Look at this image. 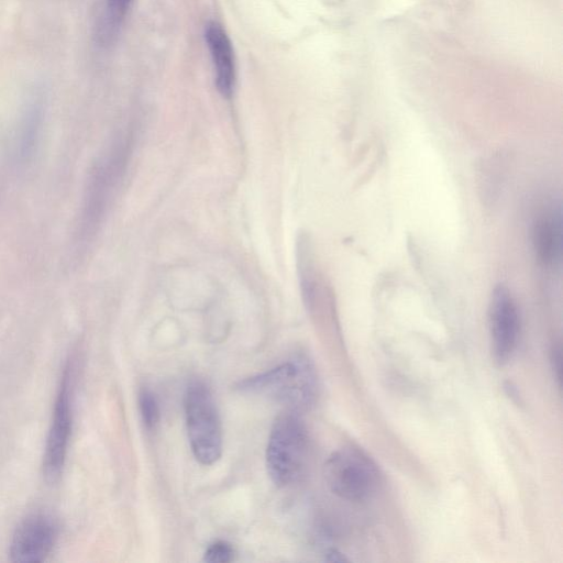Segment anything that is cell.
<instances>
[{"label":"cell","mask_w":563,"mask_h":563,"mask_svg":"<svg viewBox=\"0 0 563 563\" xmlns=\"http://www.w3.org/2000/svg\"><path fill=\"white\" fill-rule=\"evenodd\" d=\"M74 369V362L68 361L63 372L46 440L43 473L49 483H56L59 479L66 462L73 424Z\"/></svg>","instance_id":"5"},{"label":"cell","mask_w":563,"mask_h":563,"mask_svg":"<svg viewBox=\"0 0 563 563\" xmlns=\"http://www.w3.org/2000/svg\"><path fill=\"white\" fill-rule=\"evenodd\" d=\"M185 412L194 456L203 465L213 464L222 453V427L212 394L202 382L188 386Z\"/></svg>","instance_id":"3"},{"label":"cell","mask_w":563,"mask_h":563,"mask_svg":"<svg viewBox=\"0 0 563 563\" xmlns=\"http://www.w3.org/2000/svg\"><path fill=\"white\" fill-rule=\"evenodd\" d=\"M533 246L537 258L544 266H552L561 252L560 220L555 214H540L533 225Z\"/></svg>","instance_id":"11"},{"label":"cell","mask_w":563,"mask_h":563,"mask_svg":"<svg viewBox=\"0 0 563 563\" xmlns=\"http://www.w3.org/2000/svg\"><path fill=\"white\" fill-rule=\"evenodd\" d=\"M309 452V438L301 419L285 412L274 422L266 448V467L278 486L296 482L303 473Z\"/></svg>","instance_id":"1"},{"label":"cell","mask_w":563,"mask_h":563,"mask_svg":"<svg viewBox=\"0 0 563 563\" xmlns=\"http://www.w3.org/2000/svg\"><path fill=\"white\" fill-rule=\"evenodd\" d=\"M58 537V523L47 512L29 515L15 529L10 543V560L18 563L42 562Z\"/></svg>","instance_id":"8"},{"label":"cell","mask_w":563,"mask_h":563,"mask_svg":"<svg viewBox=\"0 0 563 563\" xmlns=\"http://www.w3.org/2000/svg\"><path fill=\"white\" fill-rule=\"evenodd\" d=\"M240 389L246 391H263L289 402L296 408L311 406L317 397V377L310 362L305 357L250 377L240 384Z\"/></svg>","instance_id":"4"},{"label":"cell","mask_w":563,"mask_h":563,"mask_svg":"<svg viewBox=\"0 0 563 563\" xmlns=\"http://www.w3.org/2000/svg\"><path fill=\"white\" fill-rule=\"evenodd\" d=\"M140 412L146 429L152 430L159 421V407L155 395L143 389L139 396Z\"/></svg>","instance_id":"13"},{"label":"cell","mask_w":563,"mask_h":563,"mask_svg":"<svg viewBox=\"0 0 563 563\" xmlns=\"http://www.w3.org/2000/svg\"><path fill=\"white\" fill-rule=\"evenodd\" d=\"M43 101L42 95L33 93L24 103L14 125L11 152L18 165L29 163L36 152L44 118Z\"/></svg>","instance_id":"9"},{"label":"cell","mask_w":563,"mask_h":563,"mask_svg":"<svg viewBox=\"0 0 563 563\" xmlns=\"http://www.w3.org/2000/svg\"><path fill=\"white\" fill-rule=\"evenodd\" d=\"M203 36L214 69L216 87L221 96L230 98L236 80L235 57L231 40L218 21H209L206 24Z\"/></svg>","instance_id":"10"},{"label":"cell","mask_w":563,"mask_h":563,"mask_svg":"<svg viewBox=\"0 0 563 563\" xmlns=\"http://www.w3.org/2000/svg\"><path fill=\"white\" fill-rule=\"evenodd\" d=\"M234 550L228 542L217 541L210 544L203 555V560L210 563H228L233 560Z\"/></svg>","instance_id":"14"},{"label":"cell","mask_w":563,"mask_h":563,"mask_svg":"<svg viewBox=\"0 0 563 563\" xmlns=\"http://www.w3.org/2000/svg\"><path fill=\"white\" fill-rule=\"evenodd\" d=\"M323 477L334 495L353 503L372 498L382 481L376 463L352 445L340 448L328 457Z\"/></svg>","instance_id":"2"},{"label":"cell","mask_w":563,"mask_h":563,"mask_svg":"<svg viewBox=\"0 0 563 563\" xmlns=\"http://www.w3.org/2000/svg\"><path fill=\"white\" fill-rule=\"evenodd\" d=\"M488 325L493 358L497 365L504 366L511 360L518 345L520 314L510 290L503 284L492 292Z\"/></svg>","instance_id":"6"},{"label":"cell","mask_w":563,"mask_h":563,"mask_svg":"<svg viewBox=\"0 0 563 563\" xmlns=\"http://www.w3.org/2000/svg\"><path fill=\"white\" fill-rule=\"evenodd\" d=\"M132 2L133 0H104L95 31L100 46L108 47L117 41Z\"/></svg>","instance_id":"12"},{"label":"cell","mask_w":563,"mask_h":563,"mask_svg":"<svg viewBox=\"0 0 563 563\" xmlns=\"http://www.w3.org/2000/svg\"><path fill=\"white\" fill-rule=\"evenodd\" d=\"M130 155V142L117 141L96 165L87 196L85 217L95 227L120 181Z\"/></svg>","instance_id":"7"}]
</instances>
